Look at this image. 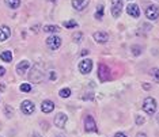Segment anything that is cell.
Wrapping results in <instances>:
<instances>
[{
    "instance_id": "obj_32",
    "label": "cell",
    "mask_w": 159,
    "mask_h": 137,
    "mask_svg": "<svg viewBox=\"0 0 159 137\" xmlns=\"http://www.w3.org/2000/svg\"><path fill=\"white\" fill-rule=\"evenodd\" d=\"M136 137H147V136H146V133H137Z\"/></svg>"
},
{
    "instance_id": "obj_36",
    "label": "cell",
    "mask_w": 159,
    "mask_h": 137,
    "mask_svg": "<svg viewBox=\"0 0 159 137\" xmlns=\"http://www.w3.org/2000/svg\"><path fill=\"white\" fill-rule=\"evenodd\" d=\"M34 137H41V136H39V135H37V133H35V135H34Z\"/></svg>"
},
{
    "instance_id": "obj_4",
    "label": "cell",
    "mask_w": 159,
    "mask_h": 137,
    "mask_svg": "<svg viewBox=\"0 0 159 137\" xmlns=\"http://www.w3.org/2000/svg\"><path fill=\"white\" fill-rule=\"evenodd\" d=\"M46 45H48L49 49L57 50L61 46V38L57 37V35H50V37L46 39Z\"/></svg>"
},
{
    "instance_id": "obj_17",
    "label": "cell",
    "mask_w": 159,
    "mask_h": 137,
    "mask_svg": "<svg viewBox=\"0 0 159 137\" xmlns=\"http://www.w3.org/2000/svg\"><path fill=\"white\" fill-rule=\"evenodd\" d=\"M0 59L3 61H6V63H11L12 61V53L10 52V50H4V52L0 55Z\"/></svg>"
},
{
    "instance_id": "obj_30",
    "label": "cell",
    "mask_w": 159,
    "mask_h": 137,
    "mask_svg": "<svg viewBox=\"0 0 159 137\" xmlns=\"http://www.w3.org/2000/svg\"><path fill=\"white\" fill-rule=\"evenodd\" d=\"M4 73H6V69L3 67H0V76H4Z\"/></svg>"
},
{
    "instance_id": "obj_33",
    "label": "cell",
    "mask_w": 159,
    "mask_h": 137,
    "mask_svg": "<svg viewBox=\"0 0 159 137\" xmlns=\"http://www.w3.org/2000/svg\"><path fill=\"white\" fill-rule=\"evenodd\" d=\"M143 88L144 90H150V84H143Z\"/></svg>"
},
{
    "instance_id": "obj_27",
    "label": "cell",
    "mask_w": 159,
    "mask_h": 137,
    "mask_svg": "<svg viewBox=\"0 0 159 137\" xmlns=\"http://www.w3.org/2000/svg\"><path fill=\"white\" fill-rule=\"evenodd\" d=\"M82 38H83V34H82V33H76V34H74V39H75L76 42L82 41Z\"/></svg>"
},
{
    "instance_id": "obj_10",
    "label": "cell",
    "mask_w": 159,
    "mask_h": 137,
    "mask_svg": "<svg viewBox=\"0 0 159 137\" xmlns=\"http://www.w3.org/2000/svg\"><path fill=\"white\" fill-rule=\"evenodd\" d=\"M67 121H68V117L64 113H59L55 117V125L57 126V128H60V129H63L64 126H66Z\"/></svg>"
},
{
    "instance_id": "obj_29",
    "label": "cell",
    "mask_w": 159,
    "mask_h": 137,
    "mask_svg": "<svg viewBox=\"0 0 159 137\" xmlns=\"http://www.w3.org/2000/svg\"><path fill=\"white\" fill-rule=\"evenodd\" d=\"M114 137H126V135H124V133H121V132H118V133H116Z\"/></svg>"
},
{
    "instance_id": "obj_11",
    "label": "cell",
    "mask_w": 159,
    "mask_h": 137,
    "mask_svg": "<svg viewBox=\"0 0 159 137\" xmlns=\"http://www.w3.org/2000/svg\"><path fill=\"white\" fill-rule=\"evenodd\" d=\"M89 3H90V0H72V7L76 11H83L89 6Z\"/></svg>"
},
{
    "instance_id": "obj_21",
    "label": "cell",
    "mask_w": 159,
    "mask_h": 137,
    "mask_svg": "<svg viewBox=\"0 0 159 137\" xmlns=\"http://www.w3.org/2000/svg\"><path fill=\"white\" fill-rule=\"evenodd\" d=\"M59 95L61 96V98H68V96L71 95V90H70V88H63V90H60Z\"/></svg>"
},
{
    "instance_id": "obj_18",
    "label": "cell",
    "mask_w": 159,
    "mask_h": 137,
    "mask_svg": "<svg viewBox=\"0 0 159 137\" xmlns=\"http://www.w3.org/2000/svg\"><path fill=\"white\" fill-rule=\"evenodd\" d=\"M44 31L45 33H59L60 29L59 26H55V24H46L44 27Z\"/></svg>"
},
{
    "instance_id": "obj_5",
    "label": "cell",
    "mask_w": 159,
    "mask_h": 137,
    "mask_svg": "<svg viewBox=\"0 0 159 137\" xmlns=\"http://www.w3.org/2000/svg\"><path fill=\"white\" fill-rule=\"evenodd\" d=\"M146 16H147L150 20L158 19V18H159V7L154 6V4L148 6L147 8H146Z\"/></svg>"
},
{
    "instance_id": "obj_9",
    "label": "cell",
    "mask_w": 159,
    "mask_h": 137,
    "mask_svg": "<svg viewBox=\"0 0 159 137\" xmlns=\"http://www.w3.org/2000/svg\"><path fill=\"white\" fill-rule=\"evenodd\" d=\"M84 129L86 132H97V124L91 115H86L84 118Z\"/></svg>"
},
{
    "instance_id": "obj_7",
    "label": "cell",
    "mask_w": 159,
    "mask_h": 137,
    "mask_svg": "<svg viewBox=\"0 0 159 137\" xmlns=\"http://www.w3.org/2000/svg\"><path fill=\"white\" fill-rule=\"evenodd\" d=\"M20 110H22V113H23V114L30 115V114H33V113H34L35 106H34V103L31 102V100H23L22 104H20Z\"/></svg>"
},
{
    "instance_id": "obj_8",
    "label": "cell",
    "mask_w": 159,
    "mask_h": 137,
    "mask_svg": "<svg viewBox=\"0 0 159 137\" xmlns=\"http://www.w3.org/2000/svg\"><path fill=\"white\" fill-rule=\"evenodd\" d=\"M122 11V0H111V15L118 18Z\"/></svg>"
},
{
    "instance_id": "obj_2",
    "label": "cell",
    "mask_w": 159,
    "mask_h": 137,
    "mask_svg": "<svg viewBox=\"0 0 159 137\" xmlns=\"http://www.w3.org/2000/svg\"><path fill=\"white\" fill-rule=\"evenodd\" d=\"M143 110L146 111L148 115H154L155 111H157V102H155V99L151 98V96H148V98L144 99Z\"/></svg>"
},
{
    "instance_id": "obj_15",
    "label": "cell",
    "mask_w": 159,
    "mask_h": 137,
    "mask_svg": "<svg viewBox=\"0 0 159 137\" xmlns=\"http://www.w3.org/2000/svg\"><path fill=\"white\" fill-rule=\"evenodd\" d=\"M29 68H30V63H29L27 60H23V61H20V63L16 65V72L19 75H23L25 72L29 69Z\"/></svg>"
},
{
    "instance_id": "obj_6",
    "label": "cell",
    "mask_w": 159,
    "mask_h": 137,
    "mask_svg": "<svg viewBox=\"0 0 159 137\" xmlns=\"http://www.w3.org/2000/svg\"><path fill=\"white\" fill-rule=\"evenodd\" d=\"M91 69H93V61L90 59H84L80 61V64H79V71H80L83 75L90 73Z\"/></svg>"
},
{
    "instance_id": "obj_3",
    "label": "cell",
    "mask_w": 159,
    "mask_h": 137,
    "mask_svg": "<svg viewBox=\"0 0 159 137\" xmlns=\"http://www.w3.org/2000/svg\"><path fill=\"white\" fill-rule=\"evenodd\" d=\"M98 77L101 82H107L111 79V75H110V69L107 65H105V64H99L98 67Z\"/></svg>"
},
{
    "instance_id": "obj_26",
    "label": "cell",
    "mask_w": 159,
    "mask_h": 137,
    "mask_svg": "<svg viewBox=\"0 0 159 137\" xmlns=\"http://www.w3.org/2000/svg\"><path fill=\"white\" fill-rule=\"evenodd\" d=\"M146 122V120L142 117V115H136V124L137 125H142V124H144Z\"/></svg>"
},
{
    "instance_id": "obj_20",
    "label": "cell",
    "mask_w": 159,
    "mask_h": 137,
    "mask_svg": "<svg viewBox=\"0 0 159 137\" xmlns=\"http://www.w3.org/2000/svg\"><path fill=\"white\" fill-rule=\"evenodd\" d=\"M103 12H105L103 6H98V7H97V12H95V18H97V19H102Z\"/></svg>"
},
{
    "instance_id": "obj_1",
    "label": "cell",
    "mask_w": 159,
    "mask_h": 137,
    "mask_svg": "<svg viewBox=\"0 0 159 137\" xmlns=\"http://www.w3.org/2000/svg\"><path fill=\"white\" fill-rule=\"evenodd\" d=\"M45 77V71H44V65L42 64H35L31 68V72L29 75V80L31 83H41Z\"/></svg>"
},
{
    "instance_id": "obj_23",
    "label": "cell",
    "mask_w": 159,
    "mask_h": 137,
    "mask_svg": "<svg viewBox=\"0 0 159 137\" xmlns=\"http://www.w3.org/2000/svg\"><path fill=\"white\" fill-rule=\"evenodd\" d=\"M20 91L22 92H30L31 91V86L29 84V83H23V84H20Z\"/></svg>"
},
{
    "instance_id": "obj_35",
    "label": "cell",
    "mask_w": 159,
    "mask_h": 137,
    "mask_svg": "<svg viewBox=\"0 0 159 137\" xmlns=\"http://www.w3.org/2000/svg\"><path fill=\"white\" fill-rule=\"evenodd\" d=\"M157 122H158V125H159V114H157Z\"/></svg>"
},
{
    "instance_id": "obj_25",
    "label": "cell",
    "mask_w": 159,
    "mask_h": 137,
    "mask_svg": "<svg viewBox=\"0 0 159 137\" xmlns=\"http://www.w3.org/2000/svg\"><path fill=\"white\" fill-rule=\"evenodd\" d=\"M140 49H142V48H140V46H132V53H133V55H135V56H139L140 55V53H142V50H140Z\"/></svg>"
},
{
    "instance_id": "obj_34",
    "label": "cell",
    "mask_w": 159,
    "mask_h": 137,
    "mask_svg": "<svg viewBox=\"0 0 159 137\" xmlns=\"http://www.w3.org/2000/svg\"><path fill=\"white\" fill-rule=\"evenodd\" d=\"M87 53H89V50H83V52H82V56H86Z\"/></svg>"
},
{
    "instance_id": "obj_12",
    "label": "cell",
    "mask_w": 159,
    "mask_h": 137,
    "mask_svg": "<svg viewBox=\"0 0 159 137\" xmlns=\"http://www.w3.org/2000/svg\"><path fill=\"white\" fill-rule=\"evenodd\" d=\"M10 35H11V30H10L8 26H6V24L0 26V42L7 41L10 38Z\"/></svg>"
},
{
    "instance_id": "obj_14",
    "label": "cell",
    "mask_w": 159,
    "mask_h": 137,
    "mask_svg": "<svg viewBox=\"0 0 159 137\" xmlns=\"http://www.w3.org/2000/svg\"><path fill=\"white\" fill-rule=\"evenodd\" d=\"M94 39L98 44H105L109 39V35H107V33H105V31H97V33H94Z\"/></svg>"
},
{
    "instance_id": "obj_22",
    "label": "cell",
    "mask_w": 159,
    "mask_h": 137,
    "mask_svg": "<svg viewBox=\"0 0 159 137\" xmlns=\"http://www.w3.org/2000/svg\"><path fill=\"white\" fill-rule=\"evenodd\" d=\"M151 76L154 77V80L159 83V68H154V69H151Z\"/></svg>"
},
{
    "instance_id": "obj_13",
    "label": "cell",
    "mask_w": 159,
    "mask_h": 137,
    "mask_svg": "<svg viewBox=\"0 0 159 137\" xmlns=\"http://www.w3.org/2000/svg\"><path fill=\"white\" fill-rule=\"evenodd\" d=\"M126 12H128V15H131L132 18H139L140 8L137 4H128L126 6Z\"/></svg>"
},
{
    "instance_id": "obj_24",
    "label": "cell",
    "mask_w": 159,
    "mask_h": 137,
    "mask_svg": "<svg viewBox=\"0 0 159 137\" xmlns=\"http://www.w3.org/2000/svg\"><path fill=\"white\" fill-rule=\"evenodd\" d=\"M76 26H78L76 20H67V22H64V27H67V29H72Z\"/></svg>"
},
{
    "instance_id": "obj_19",
    "label": "cell",
    "mask_w": 159,
    "mask_h": 137,
    "mask_svg": "<svg viewBox=\"0 0 159 137\" xmlns=\"http://www.w3.org/2000/svg\"><path fill=\"white\" fill-rule=\"evenodd\" d=\"M4 2H6V4L12 10H16L18 7L20 6V0H4Z\"/></svg>"
},
{
    "instance_id": "obj_31",
    "label": "cell",
    "mask_w": 159,
    "mask_h": 137,
    "mask_svg": "<svg viewBox=\"0 0 159 137\" xmlns=\"http://www.w3.org/2000/svg\"><path fill=\"white\" fill-rule=\"evenodd\" d=\"M50 79H52V80H55V79H56V73H55V72H50Z\"/></svg>"
},
{
    "instance_id": "obj_28",
    "label": "cell",
    "mask_w": 159,
    "mask_h": 137,
    "mask_svg": "<svg viewBox=\"0 0 159 137\" xmlns=\"http://www.w3.org/2000/svg\"><path fill=\"white\" fill-rule=\"evenodd\" d=\"M6 111H7V117H11L12 114V109L10 106H6Z\"/></svg>"
},
{
    "instance_id": "obj_16",
    "label": "cell",
    "mask_w": 159,
    "mask_h": 137,
    "mask_svg": "<svg viewBox=\"0 0 159 137\" xmlns=\"http://www.w3.org/2000/svg\"><path fill=\"white\" fill-rule=\"evenodd\" d=\"M41 110L44 111V113H52V111L55 110V103H53L52 100H44L41 104Z\"/></svg>"
}]
</instances>
